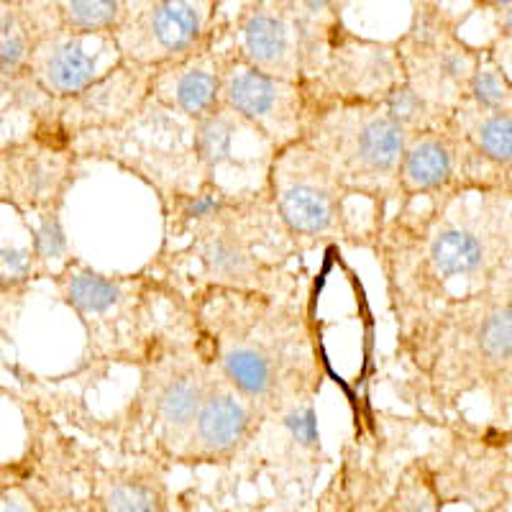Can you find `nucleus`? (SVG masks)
<instances>
[{"label":"nucleus","mask_w":512,"mask_h":512,"mask_svg":"<svg viewBox=\"0 0 512 512\" xmlns=\"http://www.w3.org/2000/svg\"><path fill=\"white\" fill-rule=\"evenodd\" d=\"M395 318L500 285L512 269L507 187L397 205L372 244Z\"/></svg>","instance_id":"f257e3e1"},{"label":"nucleus","mask_w":512,"mask_h":512,"mask_svg":"<svg viewBox=\"0 0 512 512\" xmlns=\"http://www.w3.org/2000/svg\"><path fill=\"white\" fill-rule=\"evenodd\" d=\"M397 395L431 418H456L474 395L512 425V300L487 290L395 318Z\"/></svg>","instance_id":"f03ea898"},{"label":"nucleus","mask_w":512,"mask_h":512,"mask_svg":"<svg viewBox=\"0 0 512 512\" xmlns=\"http://www.w3.org/2000/svg\"><path fill=\"white\" fill-rule=\"evenodd\" d=\"M182 297L218 369L267 418L315 400L328 369L318 320L300 297L231 287Z\"/></svg>","instance_id":"7ed1b4c3"},{"label":"nucleus","mask_w":512,"mask_h":512,"mask_svg":"<svg viewBox=\"0 0 512 512\" xmlns=\"http://www.w3.org/2000/svg\"><path fill=\"white\" fill-rule=\"evenodd\" d=\"M300 256L303 249L262 182L256 190L233 195L228 205L187 228L180 239L164 241L149 269L180 295L200 287H231L300 297L303 274L295 269Z\"/></svg>","instance_id":"20e7f679"},{"label":"nucleus","mask_w":512,"mask_h":512,"mask_svg":"<svg viewBox=\"0 0 512 512\" xmlns=\"http://www.w3.org/2000/svg\"><path fill=\"white\" fill-rule=\"evenodd\" d=\"M57 295L80 318L88 338V361L141 367L154 341L177 310L162 313L177 290L146 267L139 274H105L70 256L52 277Z\"/></svg>","instance_id":"39448f33"},{"label":"nucleus","mask_w":512,"mask_h":512,"mask_svg":"<svg viewBox=\"0 0 512 512\" xmlns=\"http://www.w3.org/2000/svg\"><path fill=\"white\" fill-rule=\"evenodd\" d=\"M300 139L313 146L354 198L374 205L384 218L395 210L408 131L392 121L382 103L338 100L315 90Z\"/></svg>","instance_id":"423d86ee"},{"label":"nucleus","mask_w":512,"mask_h":512,"mask_svg":"<svg viewBox=\"0 0 512 512\" xmlns=\"http://www.w3.org/2000/svg\"><path fill=\"white\" fill-rule=\"evenodd\" d=\"M213 369L216 361L192 323L182 297L139 367L141 379L131 400V423L144 428L169 459H180Z\"/></svg>","instance_id":"0eeeda50"},{"label":"nucleus","mask_w":512,"mask_h":512,"mask_svg":"<svg viewBox=\"0 0 512 512\" xmlns=\"http://www.w3.org/2000/svg\"><path fill=\"white\" fill-rule=\"evenodd\" d=\"M264 185L295 244L305 251L318 246L346 244L372 249L374 231L369 223L356 221L354 198L323 157L305 139L280 146L269 154Z\"/></svg>","instance_id":"6e6552de"},{"label":"nucleus","mask_w":512,"mask_h":512,"mask_svg":"<svg viewBox=\"0 0 512 512\" xmlns=\"http://www.w3.org/2000/svg\"><path fill=\"white\" fill-rule=\"evenodd\" d=\"M195 123L177 111L149 98L126 126L72 141V149L82 157H98L116 162L131 175L141 177L157 190L159 205L169 198L192 192L216 177L205 169L198 154Z\"/></svg>","instance_id":"1a4fd4ad"},{"label":"nucleus","mask_w":512,"mask_h":512,"mask_svg":"<svg viewBox=\"0 0 512 512\" xmlns=\"http://www.w3.org/2000/svg\"><path fill=\"white\" fill-rule=\"evenodd\" d=\"M221 0H128L113 41L126 62L141 67L177 62L221 36Z\"/></svg>","instance_id":"9d476101"},{"label":"nucleus","mask_w":512,"mask_h":512,"mask_svg":"<svg viewBox=\"0 0 512 512\" xmlns=\"http://www.w3.org/2000/svg\"><path fill=\"white\" fill-rule=\"evenodd\" d=\"M218 47L223 54V108L262 136L272 152L300 139L313 111L318 85L259 70L223 47L221 36Z\"/></svg>","instance_id":"9b49d317"},{"label":"nucleus","mask_w":512,"mask_h":512,"mask_svg":"<svg viewBox=\"0 0 512 512\" xmlns=\"http://www.w3.org/2000/svg\"><path fill=\"white\" fill-rule=\"evenodd\" d=\"M487 187H507V172L479 154L459 131L446 126L408 134L397 175V205Z\"/></svg>","instance_id":"f8f14e48"},{"label":"nucleus","mask_w":512,"mask_h":512,"mask_svg":"<svg viewBox=\"0 0 512 512\" xmlns=\"http://www.w3.org/2000/svg\"><path fill=\"white\" fill-rule=\"evenodd\" d=\"M80 154L54 134H31L0 146V203L29 218L47 208H64L77 180Z\"/></svg>","instance_id":"ddd939ff"},{"label":"nucleus","mask_w":512,"mask_h":512,"mask_svg":"<svg viewBox=\"0 0 512 512\" xmlns=\"http://www.w3.org/2000/svg\"><path fill=\"white\" fill-rule=\"evenodd\" d=\"M152 77L154 67L118 59L90 88L67 100H57L49 128L36 134H54L72 144L82 136L126 126L152 98Z\"/></svg>","instance_id":"4468645a"},{"label":"nucleus","mask_w":512,"mask_h":512,"mask_svg":"<svg viewBox=\"0 0 512 512\" xmlns=\"http://www.w3.org/2000/svg\"><path fill=\"white\" fill-rule=\"evenodd\" d=\"M221 44L269 75L308 82L305 41L282 0H249L226 21Z\"/></svg>","instance_id":"2eb2a0df"},{"label":"nucleus","mask_w":512,"mask_h":512,"mask_svg":"<svg viewBox=\"0 0 512 512\" xmlns=\"http://www.w3.org/2000/svg\"><path fill=\"white\" fill-rule=\"evenodd\" d=\"M267 418L259 405L249 400L226 374L213 369L208 392L182 448V464H223L249 443L259 423Z\"/></svg>","instance_id":"dca6fc26"},{"label":"nucleus","mask_w":512,"mask_h":512,"mask_svg":"<svg viewBox=\"0 0 512 512\" xmlns=\"http://www.w3.org/2000/svg\"><path fill=\"white\" fill-rule=\"evenodd\" d=\"M405 80V67L395 41H374L344 29L333 41L318 90L338 100L382 103Z\"/></svg>","instance_id":"f3484780"},{"label":"nucleus","mask_w":512,"mask_h":512,"mask_svg":"<svg viewBox=\"0 0 512 512\" xmlns=\"http://www.w3.org/2000/svg\"><path fill=\"white\" fill-rule=\"evenodd\" d=\"M479 54H482V47H474L461 39L459 31H448L431 47L400 52V57L405 67V80L446 116H454L461 100L469 95Z\"/></svg>","instance_id":"a211bd4d"},{"label":"nucleus","mask_w":512,"mask_h":512,"mask_svg":"<svg viewBox=\"0 0 512 512\" xmlns=\"http://www.w3.org/2000/svg\"><path fill=\"white\" fill-rule=\"evenodd\" d=\"M152 98L190 121H203L223 108V54L218 39L177 62L154 67Z\"/></svg>","instance_id":"6ab92c4d"},{"label":"nucleus","mask_w":512,"mask_h":512,"mask_svg":"<svg viewBox=\"0 0 512 512\" xmlns=\"http://www.w3.org/2000/svg\"><path fill=\"white\" fill-rule=\"evenodd\" d=\"M88 41H93V34H77L62 26L34 49L26 72L57 100L72 98L111 70L103 67V57L118 52L116 41L100 52H90Z\"/></svg>","instance_id":"aec40b11"},{"label":"nucleus","mask_w":512,"mask_h":512,"mask_svg":"<svg viewBox=\"0 0 512 512\" xmlns=\"http://www.w3.org/2000/svg\"><path fill=\"white\" fill-rule=\"evenodd\" d=\"M57 29L62 18L54 0L0 6V77L24 75L34 49Z\"/></svg>","instance_id":"412c9836"},{"label":"nucleus","mask_w":512,"mask_h":512,"mask_svg":"<svg viewBox=\"0 0 512 512\" xmlns=\"http://www.w3.org/2000/svg\"><path fill=\"white\" fill-rule=\"evenodd\" d=\"M98 512H169L167 489L157 472L103 474L93 495Z\"/></svg>","instance_id":"4be33fe9"},{"label":"nucleus","mask_w":512,"mask_h":512,"mask_svg":"<svg viewBox=\"0 0 512 512\" xmlns=\"http://www.w3.org/2000/svg\"><path fill=\"white\" fill-rule=\"evenodd\" d=\"M448 126L459 131L492 164L512 169V111H487L472 100H461Z\"/></svg>","instance_id":"5701e85b"},{"label":"nucleus","mask_w":512,"mask_h":512,"mask_svg":"<svg viewBox=\"0 0 512 512\" xmlns=\"http://www.w3.org/2000/svg\"><path fill=\"white\" fill-rule=\"evenodd\" d=\"M233 198V192L223 190L216 180L205 182L203 187L192 192H182L169 198L167 203H162L164 213V241L180 239L182 233L190 226H195L203 218L213 216L216 210H221L223 205H228V200Z\"/></svg>","instance_id":"b1692460"},{"label":"nucleus","mask_w":512,"mask_h":512,"mask_svg":"<svg viewBox=\"0 0 512 512\" xmlns=\"http://www.w3.org/2000/svg\"><path fill=\"white\" fill-rule=\"evenodd\" d=\"M446 505L436 472L428 459H415L402 469L392 489L387 510L390 512H441Z\"/></svg>","instance_id":"393cba45"},{"label":"nucleus","mask_w":512,"mask_h":512,"mask_svg":"<svg viewBox=\"0 0 512 512\" xmlns=\"http://www.w3.org/2000/svg\"><path fill=\"white\" fill-rule=\"evenodd\" d=\"M382 108L390 113L395 123H400L408 134L418 131H433V128H446L451 123V116L436 108L431 100L420 95L408 80L397 82L395 88L382 98Z\"/></svg>","instance_id":"a878e982"},{"label":"nucleus","mask_w":512,"mask_h":512,"mask_svg":"<svg viewBox=\"0 0 512 512\" xmlns=\"http://www.w3.org/2000/svg\"><path fill=\"white\" fill-rule=\"evenodd\" d=\"M62 26L77 34L113 36L128 0H54Z\"/></svg>","instance_id":"bb28decb"},{"label":"nucleus","mask_w":512,"mask_h":512,"mask_svg":"<svg viewBox=\"0 0 512 512\" xmlns=\"http://www.w3.org/2000/svg\"><path fill=\"white\" fill-rule=\"evenodd\" d=\"M36 221L31 226V251L39 264L41 280H52L54 274L70 259V244H67V231L62 223V208H47L36 213Z\"/></svg>","instance_id":"cd10ccee"},{"label":"nucleus","mask_w":512,"mask_h":512,"mask_svg":"<svg viewBox=\"0 0 512 512\" xmlns=\"http://www.w3.org/2000/svg\"><path fill=\"white\" fill-rule=\"evenodd\" d=\"M466 100H472L474 105L487 108V111H512V77L502 67L500 59L489 52L487 44L479 54V64L474 70Z\"/></svg>","instance_id":"c85d7f7f"},{"label":"nucleus","mask_w":512,"mask_h":512,"mask_svg":"<svg viewBox=\"0 0 512 512\" xmlns=\"http://www.w3.org/2000/svg\"><path fill=\"white\" fill-rule=\"evenodd\" d=\"M241 123L231 111L221 108L213 116L203 118L195 123V136H198V154L203 159L205 169L216 177V169L231 157V141H233V126Z\"/></svg>","instance_id":"c756f323"},{"label":"nucleus","mask_w":512,"mask_h":512,"mask_svg":"<svg viewBox=\"0 0 512 512\" xmlns=\"http://www.w3.org/2000/svg\"><path fill=\"white\" fill-rule=\"evenodd\" d=\"M36 280H41V274L31 246L29 249H16V246L3 244V249H0V290H3V297L24 295L31 282Z\"/></svg>","instance_id":"7c9ffc66"},{"label":"nucleus","mask_w":512,"mask_h":512,"mask_svg":"<svg viewBox=\"0 0 512 512\" xmlns=\"http://www.w3.org/2000/svg\"><path fill=\"white\" fill-rule=\"evenodd\" d=\"M287 431L292 433L300 446H315L318 443V428H315V413H313V400L297 402L290 410L280 415Z\"/></svg>","instance_id":"2f4dec72"},{"label":"nucleus","mask_w":512,"mask_h":512,"mask_svg":"<svg viewBox=\"0 0 512 512\" xmlns=\"http://www.w3.org/2000/svg\"><path fill=\"white\" fill-rule=\"evenodd\" d=\"M0 512H41V507L24 484L13 482L3 484V492H0Z\"/></svg>","instance_id":"473e14b6"},{"label":"nucleus","mask_w":512,"mask_h":512,"mask_svg":"<svg viewBox=\"0 0 512 512\" xmlns=\"http://www.w3.org/2000/svg\"><path fill=\"white\" fill-rule=\"evenodd\" d=\"M487 47L512 75V36H492V41H487Z\"/></svg>","instance_id":"72a5a7b5"},{"label":"nucleus","mask_w":512,"mask_h":512,"mask_svg":"<svg viewBox=\"0 0 512 512\" xmlns=\"http://www.w3.org/2000/svg\"><path fill=\"white\" fill-rule=\"evenodd\" d=\"M489 16H492L495 36H512V6L497 8V11H489Z\"/></svg>","instance_id":"f704fd0d"},{"label":"nucleus","mask_w":512,"mask_h":512,"mask_svg":"<svg viewBox=\"0 0 512 512\" xmlns=\"http://www.w3.org/2000/svg\"><path fill=\"white\" fill-rule=\"evenodd\" d=\"M469 11H497V8L512 6V0H466Z\"/></svg>","instance_id":"c9c22d12"},{"label":"nucleus","mask_w":512,"mask_h":512,"mask_svg":"<svg viewBox=\"0 0 512 512\" xmlns=\"http://www.w3.org/2000/svg\"><path fill=\"white\" fill-rule=\"evenodd\" d=\"M47 512H98V507H95V502H62Z\"/></svg>","instance_id":"e433bc0d"},{"label":"nucleus","mask_w":512,"mask_h":512,"mask_svg":"<svg viewBox=\"0 0 512 512\" xmlns=\"http://www.w3.org/2000/svg\"><path fill=\"white\" fill-rule=\"evenodd\" d=\"M495 428H497V438H500L502 448H505L507 456H510L512 461V425H505V428H502V425H495Z\"/></svg>","instance_id":"4c0bfd02"},{"label":"nucleus","mask_w":512,"mask_h":512,"mask_svg":"<svg viewBox=\"0 0 512 512\" xmlns=\"http://www.w3.org/2000/svg\"><path fill=\"white\" fill-rule=\"evenodd\" d=\"M484 512H512V489H510V492H507L505 497H502L500 502H495V505L487 507V510H484Z\"/></svg>","instance_id":"58836bf2"},{"label":"nucleus","mask_w":512,"mask_h":512,"mask_svg":"<svg viewBox=\"0 0 512 512\" xmlns=\"http://www.w3.org/2000/svg\"><path fill=\"white\" fill-rule=\"evenodd\" d=\"M492 290L500 292V295L507 297V300H512V269H510V272H507L505 280H502L497 287H492Z\"/></svg>","instance_id":"ea45409f"},{"label":"nucleus","mask_w":512,"mask_h":512,"mask_svg":"<svg viewBox=\"0 0 512 512\" xmlns=\"http://www.w3.org/2000/svg\"><path fill=\"white\" fill-rule=\"evenodd\" d=\"M24 3H34V0H0V6H24Z\"/></svg>","instance_id":"a19ab883"},{"label":"nucleus","mask_w":512,"mask_h":512,"mask_svg":"<svg viewBox=\"0 0 512 512\" xmlns=\"http://www.w3.org/2000/svg\"><path fill=\"white\" fill-rule=\"evenodd\" d=\"M507 190H510L512 195V169H507Z\"/></svg>","instance_id":"79ce46f5"},{"label":"nucleus","mask_w":512,"mask_h":512,"mask_svg":"<svg viewBox=\"0 0 512 512\" xmlns=\"http://www.w3.org/2000/svg\"><path fill=\"white\" fill-rule=\"evenodd\" d=\"M387 512H390V510H387Z\"/></svg>","instance_id":"37998d69"},{"label":"nucleus","mask_w":512,"mask_h":512,"mask_svg":"<svg viewBox=\"0 0 512 512\" xmlns=\"http://www.w3.org/2000/svg\"><path fill=\"white\" fill-rule=\"evenodd\" d=\"M384 512H387V510H384Z\"/></svg>","instance_id":"c03bdc74"}]
</instances>
